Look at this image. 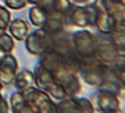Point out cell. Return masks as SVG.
I'll return each instance as SVG.
<instances>
[{"label": "cell", "mask_w": 125, "mask_h": 113, "mask_svg": "<svg viewBox=\"0 0 125 113\" xmlns=\"http://www.w3.org/2000/svg\"><path fill=\"white\" fill-rule=\"evenodd\" d=\"M80 72L88 85L100 86L109 78L111 71L104 63L92 58L83 61Z\"/></svg>", "instance_id": "6da1fadb"}, {"label": "cell", "mask_w": 125, "mask_h": 113, "mask_svg": "<svg viewBox=\"0 0 125 113\" xmlns=\"http://www.w3.org/2000/svg\"><path fill=\"white\" fill-rule=\"evenodd\" d=\"M72 43L74 51L83 60L95 58L98 42L90 32L83 30L76 32L73 36Z\"/></svg>", "instance_id": "7a4b0ae2"}, {"label": "cell", "mask_w": 125, "mask_h": 113, "mask_svg": "<svg viewBox=\"0 0 125 113\" xmlns=\"http://www.w3.org/2000/svg\"><path fill=\"white\" fill-rule=\"evenodd\" d=\"M31 105L34 112H57V106L50 97L42 91L32 87L22 92Z\"/></svg>", "instance_id": "3957f363"}, {"label": "cell", "mask_w": 125, "mask_h": 113, "mask_svg": "<svg viewBox=\"0 0 125 113\" xmlns=\"http://www.w3.org/2000/svg\"><path fill=\"white\" fill-rule=\"evenodd\" d=\"M26 44L28 51L35 55L43 54L50 51V36L43 29L37 30L26 39Z\"/></svg>", "instance_id": "277c9868"}, {"label": "cell", "mask_w": 125, "mask_h": 113, "mask_svg": "<svg viewBox=\"0 0 125 113\" xmlns=\"http://www.w3.org/2000/svg\"><path fill=\"white\" fill-rule=\"evenodd\" d=\"M18 65L16 59L10 54H6L0 61V81L5 85L14 83Z\"/></svg>", "instance_id": "5b68a950"}, {"label": "cell", "mask_w": 125, "mask_h": 113, "mask_svg": "<svg viewBox=\"0 0 125 113\" xmlns=\"http://www.w3.org/2000/svg\"><path fill=\"white\" fill-rule=\"evenodd\" d=\"M55 81L63 87L67 96H76L81 90V85L79 79L76 77V74L70 72L63 73L56 78Z\"/></svg>", "instance_id": "8992f818"}, {"label": "cell", "mask_w": 125, "mask_h": 113, "mask_svg": "<svg viewBox=\"0 0 125 113\" xmlns=\"http://www.w3.org/2000/svg\"><path fill=\"white\" fill-rule=\"evenodd\" d=\"M97 106L101 112H115L119 109V102L115 94L100 90L97 97Z\"/></svg>", "instance_id": "52a82bcc"}, {"label": "cell", "mask_w": 125, "mask_h": 113, "mask_svg": "<svg viewBox=\"0 0 125 113\" xmlns=\"http://www.w3.org/2000/svg\"><path fill=\"white\" fill-rule=\"evenodd\" d=\"M95 24L100 31L106 34H112L118 29V22L114 16L106 11H99L98 9Z\"/></svg>", "instance_id": "ba28073f"}, {"label": "cell", "mask_w": 125, "mask_h": 113, "mask_svg": "<svg viewBox=\"0 0 125 113\" xmlns=\"http://www.w3.org/2000/svg\"><path fill=\"white\" fill-rule=\"evenodd\" d=\"M119 51L112 42H105L104 44H99L97 48L96 56L97 59L103 63H115L120 54Z\"/></svg>", "instance_id": "9c48e42d"}, {"label": "cell", "mask_w": 125, "mask_h": 113, "mask_svg": "<svg viewBox=\"0 0 125 113\" xmlns=\"http://www.w3.org/2000/svg\"><path fill=\"white\" fill-rule=\"evenodd\" d=\"M64 14L61 12H54L47 14V20L42 29L47 33L53 34L63 31Z\"/></svg>", "instance_id": "30bf717a"}, {"label": "cell", "mask_w": 125, "mask_h": 113, "mask_svg": "<svg viewBox=\"0 0 125 113\" xmlns=\"http://www.w3.org/2000/svg\"><path fill=\"white\" fill-rule=\"evenodd\" d=\"M35 84L42 90H47L52 87V86L55 83V79L52 74L43 68L41 64L38 66L35 70Z\"/></svg>", "instance_id": "8fae6325"}, {"label": "cell", "mask_w": 125, "mask_h": 113, "mask_svg": "<svg viewBox=\"0 0 125 113\" xmlns=\"http://www.w3.org/2000/svg\"><path fill=\"white\" fill-rule=\"evenodd\" d=\"M9 30L17 40L22 42L24 41L28 36L29 27L23 20L16 19L11 22Z\"/></svg>", "instance_id": "7c38bea8"}, {"label": "cell", "mask_w": 125, "mask_h": 113, "mask_svg": "<svg viewBox=\"0 0 125 113\" xmlns=\"http://www.w3.org/2000/svg\"><path fill=\"white\" fill-rule=\"evenodd\" d=\"M11 106L14 112H34L33 109L22 93H15L10 99Z\"/></svg>", "instance_id": "4fadbf2b"}, {"label": "cell", "mask_w": 125, "mask_h": 113, "mask_svg": "<svg viewBox=\"0 0 125 113\" xmlns=\"http://www.w3.org/2000/svg\"><path fill=\"white\" fill-rule=\"evenodd\" d=\"M14 83L16 88L22 92L35 84V76L30 71H23L15 77Z\"/></svg>", "instance_id": "5bb4252c"}, {"label": "cell", "mask_w": 125, "mask_h": 113, "mask_svg": "<svg viewBox=\"0 0 125 113\" xmlns=\"http://www.w3.org/2000/svg\"><path fill=\"white\" fill-rule=\"evenodd\" d=\"M29 16L30 20L34 25L42 27L47 20V14L42 8L37 5L30 9Z\"/></svg>", "instance_id": "9a60e30c"}, {"label": "cell", "mask_w": 125, "mask_h": 113, "mask_svg": "<svg viewBox=\"0 0 125 113\" xmlns=\"http://www.w3.org/2000/svg\"><path fill=\"white\" fill-rule=\"evenodd\" d=\"M57 109L61 112H79L77 99H74L62 101L57 106Z\"/></svg>", "instance_id": "2e32d148"}, {"label": "cell", "mask_w": 125, "mask_h": 113, "mask_svg": "<svg viewBox=\"0 0 125 113\" xmlns=\"http://www.w3.org/2000/svg\"><path fill=\"white\" fill-rule=\"evenodd\" d=\"M124 29H118L112 35V42L119 52H124Z\"/></svg>", "instance_id": "e0dca14e"}, {"label": "cell", "mask_w": 125, "mask_h": 113, "mask_svg": "<svg viewBox=\"0 0 125 113\" xmlns=\"http://www.w3.org/2000/svg\"><path fill=\"white\" fill-rule=\"evenodd\" d=\"M14 48V42L11 37L5 33L0 35V50L6 54H10Z\"/></svg>", "instance_id": "ac0fdd59"}, {"label": "cell", "mask_w": 125, "mask_h": 113, "mask_svg": "<svg viewBox=\"0 0 125 113\" xmlns=\"http://www.w3.org/2000/svg\"><path fill=\"white\" fill-rule=\"evenodd\" d=\"M79 112H94L93 106L90 103V101L86 99H77Z\"/></svg>", "instance_id": "d6986e66"}, {"label": "cell", "mask_w": 125, "mask_h": 113, "mask_svg": "<svg viewBox=\"0 0 125 113\" xmlns=\"http://www.w3.org/2000/svg\"><path fill=\"white\" fill-rule=\"evenodd\" d=\"M5 2L8 7L14 10L23 8L27 5V0H5Z\"/></svg>", "instance_id": "ffe728a7"}, {"label": "cell", "mask_w": 125, "mask_h": 113, "mask_svg": "<svg viewBox=\"0 0 125 113\" xmlns=\"http://www.w3.org/2000/svg\"><path fill=\"white\" fill-rule=\"evenodd\" d=\"M0 17L3 19L8 24H9L10 20V14L7 9L2 7L1 5H0Z\"/></svg>", "instance_id": "44dd1931"}, {"label": "cell", "mask_w": 125, "mask_h": 113, "mask_svg": "<svg viewBox=\"0 0 125 113\" xmlns=\"http://www.w3.org/2000/svg\"><path fill=\"white\" fill-rule=\"evenodd\" d=\"M8 112V105L5 99L0 94V112Z\"/></svg>", "instance_id": "7402d4cb"}, {"label": "cell", "mask_w": 125, "mask_h": 113, "mask_svg": "<svg viewBox=\"0 0 125 113\" xmlns=\"http://www.w3.org/2000/svg\"><path fill=\"white\" fill-rule=\"evenodd\" d=\"M27 2H29L31 4H34L35 5H38V4L41 2V0H27Z\"/></svg>", "instance_id": "603a6c76"}, {"label": "cell", "mask_w": 125, "mask_h": 113, "mask_svg": "<svg viewBox=\"0 0 125 113\" xmlns=\"http://www.w3.org/2000/svg\"><path fill=\"white\" fill-rule=\"evenodd\" d=\"M6 54V53H5L4 51H2V50H0V61L3 58V56Z\"/></svg>", "instance_id": "cb8c5ba5"}, {"label": "cell", "mask_w": 125, "mask_h": 113, "mask_svg": "<svg viewBox=\"0 0 125 113\" xmlns=\"http://www.w3.org/2000/svg\"><path fill=\"white\" fill-rule=\"evenodd\" d=\"M2 88H3V87H2V85L1 82H0V92H1V90H2Z\"/></svg>", "instance_id": "d4e9b609"}]
</instances>
